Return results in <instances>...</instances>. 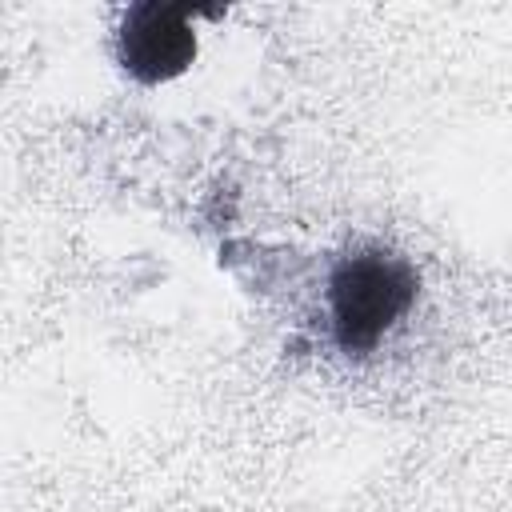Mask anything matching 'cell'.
Instances as JSON below:
<instances>
[{
  "instance_id": "6da1fadb",
  "label": "cell",
  "mask_w": 512,
  "mask_h": 512,
  "mask_svg": "<svg viewBox=\"0 0 512 512\" xmlns=\"http://www.w3.org/2000/svg\"><path fill=\"white\" fill-rule=\"evenodd\" d=\"M416 292L420 280L404 256L384 248L344 256L328 280V320L336 348L344 356H368L380 348L412 312Z\"/></svg>"
},
{
  "instance_id": "7a4b0ae2",
  "label": "cell",
  "mask_w": 512,
  "mask_h": 512,
  "mask_svg": "<svg viewBox=\"0 0 512 512\" xmlns=\"http://www.w3.org/2000/svg\"><path fill=\"white\" fill-rule=\"evenodd\" d=\"M196 56L192 12L176 4H136L120 28V60L124 68L144 80H172Z\"/></svg>"
}]
</instances>
